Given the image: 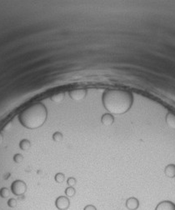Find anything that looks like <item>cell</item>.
Wrapping results in <instances>:
<instances>
[{"label":"cell","instance_id":"19","mask_svg":"<svg viewBox=\"0 0 175 210\" xmlns=\"http://www.w3.org/2000/svg\"><path fill=\"white\" fill-rule=\"evenodd\" d=\"M76 183H77L76 178L74 177L69 178L68 180H67V183H68V185H69V187H74V186L76 184Z\"/></svg>","mask_w":175,"mask_h":210},{"label":"cell","instance_id":"8","mask_svg":"<svg viewBox=\"0 0 175 210\" xmlns=\"http://www.w3.org/2000/svg\"><path fill=\"white\" fill-rule=\"evenodd\" d=\"M114 122V117L113 114L108 113V114H104L101 118V123L105 126H110L112 125Z\"/></svg>","mask_w":175,"mask_h":210},{"label":"cell","instance_id":"4","mask_svg":"<svg viewBox=\"0 0 175 210\" xmlns=\"http://www.w3.org/2000/svg\"><path fill=\"white\" fill-rule=\"evenodd\" d=\"M55 206L58 210H68L70 206V201L67 196L58 197L55 200Z\"/></svg>","mask_w":175,"mask_h":210},{"label":"cell","instance_id":"18","mask_svg":"<svg viewBox=\"0 0 175 210\" xmlns=\"http://www.w3.org/2000/svg\"><path fill=\"white\" fill-rule=\"evenodd\" d=\"M23 160V157L21 153H16L15 155L14 156V161L16 163V164H20L21 162Z\"/></svg>","mask_w":175,"mask_h":210},{"label":"cell","instance_id":"2","mask_svg":"<svg viewBox=\"0 0 175 210\" xmlns=\"http://www.w3.org/2000/svg\"><path fill=\"white\" fill-rule=\"evenodd\" d=\"M48 118V110L45 105L41 103H36L19 115V120L23 127L28 129H36L42 127Z\"/></svg>","mask_w":175,"mask_h":210},{"label":"cell","instance_id":"10","mask_svg":"<svg viewBox=\"0 0 175 210\" xmlns=\"http://www.w3.org/2000/svg\"><path fill=\"white\" fill-rule=\"evenodd\" d=\"M166 123L172 129H175V114L173 113H168L166 115Z\"/></svg>","mask_w":175,"mask_h":210},{"label":"cell","instance_id":"14","mask_svg":"<svg viewBox=\"0 0 175 210\" xmlns=\"http://www.w3.org/2000/svg\"><path fill=\"white\" fill-rule=\"evenodd\" d=\"M54 179L58 183H62L65 180V175L62 174V173H58L57 174L55 175Z\"/></svg>","mask_w":175,"mask_h":210},{"label":"cell","instance_id":"22","mask_svg":"<svg viewBox=\"0 0 175 210\" xmlns=\"http://www.w3.org/2000/svg\"><path fill=\"white\" fill-rule=\"evenodd\" d=\"M0 140H1V139H0Z\"/></svg>","mask_w":175,"mask_h":210},{"label":"cell","instance_id":"6","mask_svg":"<svg viewBox=\"0 0 175 210\" xmlns=\"http://www.w3.org/2000/svg\"><path fill=\"white\" fill-rule=\"evenodd\" d=\"M155 210H175V204L169 200H164L158 204Z\"/></svg>","mask_w":175,"mask_h":210},{"label":"cell","instance_id":"17","mask_svg":"<svg viewBox=\"0 0 175 210\" xmlns=\"http://www.w3.org/2000/svg\"><path fill=\"white\" fill-rule=\"evenodd\" d=\"M7 204H8V207L14 208H15L18 205V201L15 199H14V198H11V199H8Z\"/></svg>","mask_w":175,"mask_h":210},{"label":"cell","instance_id":"1","mask_svg":"<svg viewBox=\"0 0 175 210\" xmlns=\"http://www.w3.org/2000/svg\"><path fill=\"white\" fill-rule=\"evenodd\" d=\"M102 102L109 114L120 115L126 114L131 109L134 97L130 92L126 90H108L103 94Z\"/></svg>","mask_w":175,"mask_h":210},{"label":"cell","instance_id":"5","mask_svg":"<svg viewBox=\"0 0 175 210\" xmlns=\"http://www.w3.org/2000/svg\"><path fill=\"white\" fill-rule=\"evenodd\" d=\"M69 97L74 101H81L87 95V90L83 88L74 89L69 91Z\"/></svg>","mask_w":175,"mask_h":210},{"label":"cell","instance_id":"21","mask_svg":"<svg viewBox=\"0 0 175 210\" xmlns=\"http://www.w3.org/2000/svg\"><path fill=\"white\" fill-rule=\"evenodd\" d=\"M11 127H12V123H8V124H7V125L4 127V128H3V129H4V130H9V129L11 128Z\"/></svg>","mask_w":175,"mask_h":210},{"label":"cell","instance_id":"3","mask_svg":"<svg viewBox=\"0 0 175 210\" xmlns=\"http://www.w3.org/2000/svg\"><path fill=\"white\" fill-rule=\"evenodd\" d=\"M12 193L16 196H21L27 191V185L22 180H15L11 185Z\"/></svg>","mask_w":175,"mask_h":210},{"label":"cell","instance_id":"20","mask_svg":"<svg viewBox=\"0 0 175 210\" xmlns=\"http://www.w3.org/2000/svg\"><path fill=\"white\" fill-rule=\"evenodd\" d=\"M83 210H97V208H96V207L94 206V205L88 204V205H86V206H85L84 208H83Z\"/></svg>","mask_w":175,"mask_h":210},{"label":"cell","instance_id":"13","mask_svg":"<svg viewBox=\"0 0 175 210\" xmlns=\"http://www.w3.org/2000/svg\"><path fill=\"white\" fill-rule=\"evenodd\" d=\"M75 194H76V190H75V188H74V187H68V188H66L65 189V195L68 198H72V197H74V195H75Z\"/></svg>","mask_w":175,"mask_h":210},{"label":"cell","instance_id":"7","mask_svg":"<svg viewBox=\"0 0 175 210\" xmlns=\"http://www.w3.org/2000/svg\"><path fill=\"white\" fill-rule=\"evenodd\" d=\"M139 207V201L135 197H130L126 201V208L129 210H137Z\"/></svg>","mask_w":175,"mask_h":210},{"label":"cell","instance_id":"16","mask_svg":"<svg viewBox=\"0 0 175 210\" xmlns=\"http://www.w3.org/2000/svg\"><path fill=\"white\" fill-rule=\"evenodd\" d=\"M9 194H10V192L7 188H2L0 189V197L3 199L8 198L9 196Z\"/></svg>","mask_w":175,"mask_h":210},{"label":"cell","instance_id":"15","mask_svg":"<svg viewBox=\"0 0 175 210\" xmlns=\"http://www.w3.org/2000/svg\"><path fill=\"white\" fill-rule=\"evenodd\" d=\"M63 134H61L60 132H56V133H54V134H53V140L54 142L57 143L61 142V141L63 140Z\"/></svg>","mask_w":175,"mask_h":210},{"label":"cell","instance_id":"11","mask_svg":"<svg viewBox=\"0 0 175 210\" xmlns=\"http://www.w3.org/2000/svg\"><path fill=\"white\" fill-rule=\"evenodd\" d=\"M19 148L23 151H27L31 148V143L28 139H23L19 143Z\"/></svg>","mask_w":175,"mask_h":210},{"label":"cell","instance_id":"12","mask_svg":"<svg viewBox=\"0 0 175 210\" xmlns=\"http://www.w3.org/2000/svg\"><path fill=\"white\" fill-rule=\"evenodd\" d=\"M63 98H64V93H56V94H53V95L51 97V100H52L53 103H55V104H59V103H61V102L63 101Z\"/></svg>","mask_w":175,"mask_h":210},{"label":"cell","instance_id":"9","mask_svg":"<svg viewBox=\"0 0 175 210\" xmlns=\"http://www.w3.org/2000/svg\"><path fill=\"white\" fill-rule=\"evenodd\" d=\"M164 173L167 177L170 178H175V164H169L164 169Z\"/></svg>","mask_w":175,"mask_h":210}]
</instances>
